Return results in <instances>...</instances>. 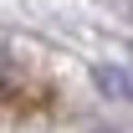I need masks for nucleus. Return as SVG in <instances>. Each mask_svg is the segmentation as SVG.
<instances>
[{
    "mask_svg": "<svg viewBox=\"0 0 133 133\" xmlns=\"http://www.w3.org/2000/svg\"><path fill=\"white\" fill-rule=\"evenodd\" d=\"M92 82H97L108 97H128L133 102V66H97Z\"/></svg>",
    "mask_w": 133,
    "mask_h": 133,
    "instance_id": "nucleus-1",
    "label": "nucleus"
}]
</instances>
